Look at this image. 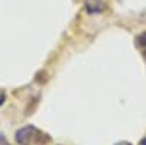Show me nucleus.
<instances>
[{
    "label": "nucleus",
    "mask_w": 146,
    "mask_h": 145,
    "mask_svg": "<svg viewBox=\"0 0 146 145\" xmlns=\"http://www.w3.org/2000/svg\"><path fill=\"white\" fill-rule=\"evenodd\" d=\"M15 141L18 145H45L51 141V138L35 126L28 125L16 130Z\"/></svg>",
    "instance_id": "f257e3e1"
},
{
    "label": "nucleus",
    "mask_w": 146,
    "mask_h": 145,
    "mask_svg": "<svg viewBox=\"0 0 146 145\" xmlns=\"http://www.w3.org/2000/svg\"><path fill=\"white\" fill-rule=\"evenodd\" d=\"M85 9H86L88 13L96 15V13H101V12L105 10V3L101 2V0H88L85 3Z\"/></svg>",
    "instance_id": "f03ea898"
},
{
    "label": "nucleus",
    "mask_w": 146,
    "mask_h": 145,
    "mask_svg": "<svg viewBox=\"0 0 146 145\" xmlns=\"http://www.w3.org/2000/svg\"><path fill=\"white\" fill-rule=\"evenodd\" d=\"M136 43L139 44V45H146V32H143L142 35H139V37L136 38Z\"/></svg>",
    "instance_id": "7ed1b4c3"
},
{
    "label": "nucleus",
    "mask_w": 146,
    "mask_h": 145,
    "mask_svg": "<svg viewBox=\"0 0 146 145\" xmlns=\"http://www.w3.org/2000/svg\"><path fill=\"white\" fill-rule=\"evenodd\" d=\"M5 100H6V97H5V94L3 92H0V107L3 106V103H5Z\"/></svg>",
    "instance_id": "20e7f679"
},
{
    "label": "nucleus",
    "mask_w": 146,
    "mask_h": 145,
    "mask_svg": "<svg viewBox=\"0 0 146 145\" xmlns=\"http://www.w3.org/2000/svg\"><path fill=\"white\" fill-rule=\"evenodd\" d=\"M0 145H9V144H6V141H5V136H3V135H0Z\"/></svg>",
    "instance_id": "39448f33"
},
{
    "label": "nucleus",
    "mask_w": 146,
    "mask_h": 145,
    "mask_svg": "<svg viewBox=\"0 0 146 145\" xmlns=\"http://www.w3.org/2000/svg\"><path fill=\"white\" fill-rule=\"evenodd\" d=\"M115 145H131L130 142H126V141H121V142H118V144H115Z\"/></svg>",
    "instance_id": "423d86ee"
},
{
    "label": "nucleus",
    "mask_w": 146,
    "mask_h": 145,
    "mask_svg": "<svg viewBox=\"0 0 146 145\" xmlns=\"http://www.w3.org/2000/svg\"><path fill=\"white\" fill-rule=\"evenodd\" d=\"M139 145H146V138H145V139H142V141H140V144H139Z\"/></svg>",
    "instance_id": "0eeeda50"
}]
</instances>
